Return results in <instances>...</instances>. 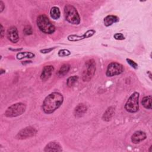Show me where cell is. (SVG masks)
I'll return each mask as SVG.
<instances>
[{"instance_id": "ffe728a7", "label": "cell", "mask_w": 152, "mask_h": 152, "mask_svg": "<svg viewBox=\"0 0 152 152\" xmlns=\"http://www.w3.org/2000/svg\"><path fill=\"white\" fill-rule=\"evenodd\" d=\"M17 58L19 60H21L24 58H33L35 56V55L33 53L30 52H18L17 55Z\"/></svg>"}, {"instance_id": "30bf717a", "label": "cell", "mask_w": 152, "mask_h": 152, "mask_svg": "<svg viewBox=\"0 0 152 152\" xmlns=\"http://www.w3.org/2000/svg\"><path fill=\"white\" fill-rule=\"evenodd\" d=\"M7 35L8 40L14 43H17L19 40L18 31L15 26H11L8 29Z\"/></svg>"}, {"instance_id": "603a6c76", "label": "cell", "mask_w": 152, "mask_h": 152, "mask_svg": "<svg viewBox=\"0 0 152 152\" xmlns=\"http://www.w3.org/2000/svg\"><path fill=\"white\" fill-rule=\"evenodd\" d=\"M23 32L26 35H31L33 33V30H32V28L30 26H26L24 30H23Z\"/></svg>"}, {"instance_id": "d6986e66", "label": "cell", "mask_w": 152, "mask_h": 152, "mask_svg": "<svg viewBox=\"0 0 152 152\" xmlns=\"http://www.w3.org/2000/svg\"><path fill=\"white\" fill-rule=\"evenodd\" d=\"M141 104L147 109H151V96H145L141 101Z\"/></svg>"}, {"instance_id": "7c38bea8", "label": "cell", "mask_w": 152, "mask_h": 152, "mask_svg": "<svg viewBox=\"0 0 152 152\" xmlns=\"http://www.w3.org/2000/svg\"><path fill=\"white\" fill-rule=\"evenodd\" d=\"M146 134L142 131H135L131 136V140L132 143L138 144L146 138Z\"/></svg>"}, {"instance_id": "83f0119b", "label": "cell", "mask_w": 152, "mask_h": 152, "mask_svg": "<svg viewBox=\"0 0 152 152\" xmlns=\"http://www.w3.org/2000/svg\"><path fill=\"white\" fill-rule=\"evenodd\" d=\"M4 27L2 25V24H1V37L2 38L4 37Z\"/></svg>"}, {"instance_id": "7402d4cb", "label": "cell", "mask_w": 152, "mask_h": 152, "mask_svg": "<svg viewBox=\"0 0 152 152\" xmlns=\"http://www.w3.org/2000/svg\"><path fill=\"white\" fill-rule=\"evenodd\" d=\"M71 55V52L68 49H61L58 52V56L60 57L67 56Z\"/></svg>"}, {"instance_id": "ba28073f", "label": "cell", "mask_w": 152, "mask_h": 152, "mask_svg": "<svg viewBox=\"0 0 152 152\" xmlns=\"http://www.w3.org/2000/svg\"><path fill=\"white\" fill-rule=\"evenodd\" d=\"M37 130L34 128L32 126H27L20 130L15 137L19 140H24L35 136Z\"/></svg>"}, {"instance_id": "9a60e30c", "label": "cell", "mask_w": 152, "mask_h": 152, "mask_svg": "<svg viewBox=\"0 0 152 152\" xmlns=\"http://www.w3.org/2000/svg\"><path fill=\"white\" fill-rule=\"evenodd\" d=\"M115 113V107L113 106L109 107L104 112L102 116V119L104 121H109Z\"/></svg>"}, {"instance_id": "e0dca14e", "label": "cell", "mask_w": 152, "mask_h": 152, "mask_svg": "<svg viewBox=\"0 0 152 152\" xmlns=\"http://www.w3.org/2000/svg\"><path fill=\"white\" fill-rule=\"evenodd\" d=\"M69 69H70V65L69 64H63L61 66L59 69L58 70L57 74L60 77H64V75H65L68 72Z\"/></svg>"}, {"instance_id": "cb8c5ba5", "label": "cell", "mask_w": 152, "mask_h": 152, "mask_svg": "<svg viewBox=\"0 0 152 152\" xmlns=\"http://www.w3.org/2000/svg\"><path fill=\"white\" fill-rule=\"evenodd\" d=\"M126 61H127V62H128V64L131 66V67H132L133 68H134V69H137V68H138V65H137V64L135 62H134V61H132V60H131V59H126Z\"/></svg>"}, {"instance_id": "f1b7e54d", "label": "cell", "mask_w": 152, "mask_h": 152, "mask_svg": "<svg viewBox=\"0 0 152 152\" xmlns=\"http://www.w3.org/2000/svg\"><path fill=\"white\" fill-rule=\"evenodd\" d=\"M4 72H5V70H3L2 69H1V74H2Z\"/></svg>"}, {"instance_id": "52a82bcc", "label": "cell", "mask_w": 152, "mask_h": 152, "mask_svg": "<svg viewBox=\"0 0 152 152\" xmlns=\"http://www.w3.org/2000/svg\"><path fill=\"white\" fill-rule=\"evenodd\" d=\"M124 70V68L122 64L113 62L108 65L106 74L107 77H113L121 74L123 72Z\"/></svg>"}, {"instance_id": "6da1fadb", "label": "cell", "mask_w": 152, "mask_h": 152, "mask_svg": "<svg viewBox=\"0 0 152 152\" xmlns=\"http://www.w3.org/2000/svg\"><path fill=\"white\" fill-rule=\"evenodd\" d=\"M64 97L58 92H53L46 97L43 102L42 108L46 114H50L58 109L62 104Z\"/></svg>"}, {"instance_id": "7a4b0ae2", "label": "cell", "mask_w": 152, "mask_h": 152, "mask_svg": "<svg viewBox=\"0 0 152 152\" xmlns=\"http://www.w3.org/2000/svg\"><path fill=\"white\" fill-rule=\"evenodd\" d=\"M36 23L39 30L48 34H51L55 31V26L50 22L48 17L45 14H41L38 16Z\"/></svg>"}, {"instance_id": "4fadbf2b", "label": "cell", "mask_w": 152, "mask_h": 152, "mask_svg": "<svg viewBox=\"0 0 152 152\" xmlns=\"http://www.w3.org/2000/svg\"><path fill=\"white\" fill-rule=\"evenodd\" d=\"M87 110V107L84 103L78 104L74 110V115L75 117L79 118L83 116Z\"/></svg>"}, {"instance_id": "3957f363", "label": "cell", "mask_w": 152, "mask_h": 152, "mask_svg": "<svg viewBox=\"0 0 152 152\" xmlns=\"http://www.w3.org/2000/svg\"><path fill=\"white\" fill-rule=\"evenodd\" d=\"M64 15L65 20L74 25H78L80 23V17L77 9L72 5L66 4L64 7Z\"/></svg>"}, {"instance_id": "2e32d148", "label": "cell", "mask_w": 152, "mask_h": 152, "mask_svg": "<svg viewBox=\"0 0 152 152\" xmlns=\"http://www.w3.org/2000/svg\"><path fill=\"white\" fill-rule=\"evenodd\" d=\"M118 21H119V18L117 16L113 15H107L106 17H104V18L103 20L104 24L106 27L110 26L112 24H113V23L118 22Z\"/></svg>"}, {"instance_id": "9c48e42d", "label": "cell", "mask_w": 152, "mask_h": 152, "mask_svg": "<svg viewBox=\"0 0 152 152\" xmlns=\"http://www.w3.org/2000/svg\"><path fill=\"white\" fill-rule=\"evenodd\" d=\"M96 33V31L94 30L91 29L87 30L84 34L82 36H78V35H75V34H71L69 35L67 37L68 40L71 42H76V41H79L84 39H87L88 37H91L92 36L94 35V34Z\"/></svg>"}, {"instance_id": "44dd1931", "label": "cell", "mask_w": 152, "mask_h": 152, "mask_svg": "<svg viewBox=\"0 0 152 152\" xmlns=\"http://www.w3.org/2000/svg\"><path fill=\"white\" fill-rule=\"evenodd\" d=\"M78 79V77L77 75H73V76L69 77L67 79L66 85L69 87H72L75 84V83L77 81Z\"/></svg>"}, {"instance_id": "5b68a950", "label": "cell", "mask_w": 152, "mask_h": 152, "mask_svg": "<svg viewBox=\"0 0 152 152\" xmlns=\"http://www.w3.org/2000/svg\"><path fill=\"white\" fill-rule=\"evenodd\" d=\"M86 69L83 71L82 79L83 81H89L93 77L96 71V62L93 59L87 60L85 63Z\"/></svg>"}, {"instance_id": "4316f807", "label": "cell", "mask_w": 152, "mask_h": 152, "mask_svg": "<svg viewBox=\"0 0 152 152\" xmlns=\"http://www.w3.org/2000/svg\"><path fill=\"white\" fill-rule=\"evenodd\" d=\"M4 8H5L4 4L2 1H0V12H2L3 11V10H4Z\"/></svg>"}, {"instance_id": "5bb4252c", "label": "cell", "mask_w": 152, "mask_h": 152, "mask_svg": "<svg viewBox=\"0 0 152 152\" xmlns=\"http://www.w3.org/2000/svg\"><path fill=\"white\" fill-rule=\"evenodd\" d=\"M44 151L46 152L49 151H62V149L60 144L56 142H50L45 147Z\"/></svg>"}, {"instance_id": "ac0fdd59", "label": "cell", "mask_w": 152, "mask_h": 152, "mask_svg": "<svg viewBox=\"0 0 152 152\" xmlns=\"http://www.w3.org/2000/svg\"><path fill=\"white\" fill-rule=\"evenodd\" d=\"M50 17L54 20H58L61 16L60 10L57 7H53L50 11Z\"/></svg>"}, {"instance_id": "277c9868", "label": "cell", "mask_w": 152, "mask_h": 152, "mask_svg": "<svg viewBox=\"0 0 152 152\" xmlns=\"http://www.w3.org/2000/svg\"><path fill=\"white\" fill-rule=\"evenodd\" d=\"M26 109V104L21 102H18L9 106L5 110L4 115L7 118L17 117L24 113Z\"/></svg>"}, {"instance_id": "8fae6325", "label": "cell", "mask_w": 152, "mask_h": 152, "mask_svg": "<svg viewBox=\"0 0 152 152\" xmlns=\"http://www.w3.org/2000/svg\"><path fill=\"white\" fill-rule=\"evenodd\" d=\"M53 71H54L53 66L52 65L45 66L40 74V79L43 81L48 80L51 77Z\"/></svg>"}, {"instance_id": "8992f818", "label": "cell", "mask_w": 152, "mask_h": 152, "mask_svg": "<svg viewBox=\"0 0 152 152\" xmlns=\"http://www.w3.org/2000/svg\"><path fill=\"white\" fill-rule=\"evenodd\" d=\"M139 96L140 94L138 92H134L129 96L125 104V109L127 112L135 113L138 110Z\"/></svg>"}, {"instance_id": "484cf974", "label": "cell", "mask_w": 152, "mask_h": 152, "mask_svg": "<svg viewBox=\"0 0 152 152\" xmlns=\"http://www.w3.org/2000/svg\"><path fill=\"white\" fill-rule=\"evenodd\" d=\"M54 49H55V47H53V48H48V49H42L40 50V52L42 53H49V52H50L51 51H52Z\"/></svg>"}, {"instance_id": "d4e9b609", "label": "cell", "mask_w": 152, "mask_h": 152, "mask_svg": "<svg viewBox=\"0 0 152 152\" xmlns=\"http://www.w3.org/2000/svg\"><path fill=\"white\" fill-rule=\"evenodd\" d=\"M113 37L116 39V40H124L125 39V37L124 36V34L122 33H116L113 35Z\"/></svg>"}]
</instances>
